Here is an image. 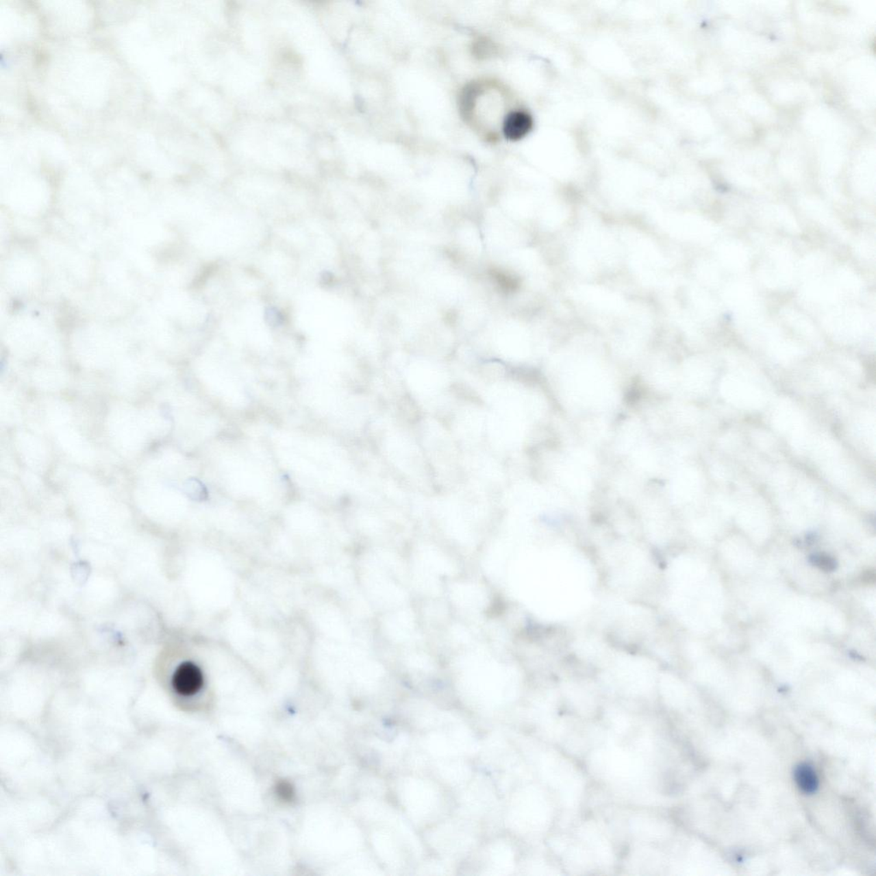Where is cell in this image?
<instances>
[{
	"label": "cell",
	"mask_w": 876,
	"mask_h": 876,
	"mask_svg": "<svg viewBox=\"0 0 876 876\" xmlns=\"http://www.w3.org/2000/svg\"><path fill=\"white\" fill-rule=\"evenodd\" d=\"M173 687L175 692L182 697H192L197 694L203 686L204 678L200 668L193 662L182 663L173 676Z\"/></svg>",
	"instance_id": "1"
},
{
	"label": "cell",
	"mask_w": 876,
	"mask_h": 876,
	"mask_svg": "<svg viewBox=\"0 0 876 876\" xmlns=\"http://www.w3.org/2000/svg\"><path fill=\"white\" fill-rule=\"evenodd\" d=\"M534 127V119L528 112L522 110L508 113L503 125L505 137L510 140L523 139L531 132Z\"/></svg>",
	"instance_id": "2"
},
{
	"label": "cell",
	"mask_w": 876,
	"mask_h": 876,
	"mask_svg": "<svg viewBox=\"0 0 876 876\" xmlns=\"http://www.w3.org/2000/svg\"><path fill=\"white\" fill-rule=\"evenodd\" d=\"M794 779L800 791L805 794H813L819 788V779L815 769L805 762L796 766Z\"/></svg>",
	"instance_id": "3"
},
{
	"label": "cell",
	"mask_w": 876,
	"mask_h": 876,
	"mask_svg": "<svg viewBox=\"0 0 876 876\" xmlns=\"http://www.w3.org/2000/svg\"><path fill=\"white\" fill-rule=\"evenodd\" d=\"M482 84L473 82L466 86L460 95V110L462 115L466 120L473 118L475 111L477 99L483 94Z\"/></svg>",
	"instance_id": "4"
},
{
	"label": "cell",
	"mask_w": 876,
	"mask_h": 876,
	"mask_svg": "<svg viewBox=\"0 0 876 876\" xmlns=\"http://www.w3.org/2000/svg\"><path fill=\"white\" fill-rule=\"evenodd\" d=\"M810 562L825 572H834L838 566L836 559L826 555H813L810 558Z\"/></svg>",
	"instance_id": "5"
},
{
	"label": "cell",
	"mask_w": 876,
	"mask_h": 876,
	"mask_svg": "<svg viewBox=\"0 0 876 876\" xmlns=\"http://www.w3.org/2000/svg\"><path fill=\"white\" fill-rule=\"evenodd\" d=\"M275 792H276V794L281 801L291 803L295 799V788L290 782L285 781H278L276 788H275Z\"/></svg>",
	"instance_id": "6"
},
{
	"label": "cell",
	"mask_w": 876,
	"mask_h": 876,
	"mask_svg": "<svg viewBox=\"0 0 876 876\" xmlns=\"http://www.w3.org/2000/svg\"><path fill=\"white\" fill-rule=\"evenodd\" d=\"M474 49L476 50L477 55L487 56V55H490L492 53L495 48L490 41L484 39L477 41L475 46H474Z\"/></svg>",
	"instance_id": "7"
}]
</instances>
